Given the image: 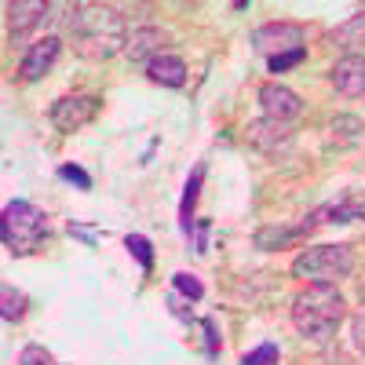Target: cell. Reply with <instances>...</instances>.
<instances>
[{
  "instance_id": "obj_1",
  "label": "cell",
  "mask_w": 365,
  "mask_h": 365,
  "mask_svg": "<svg viewBox=\"0 0 365 365\" xmlns=\"http://www.w3.org/2000/svg\"><path fill=\"white\" fill-rule=\"evenodd\" d=\"M66 34H70L77 55L91 58V63L128 48L125 19H120L117 8H106V4H77L66 19Z\"/></svg>"
},
{
  "instance_id": "obj_2",
  "label": "cell",
  "mask_w": 365,
  "mask_h": 365,
  "mask_svg": "<svg viewBox=\"0 0 365 365\" xmlns=\"http://www.w3.org/2000/svg\"><path fill=\"white\" fill-rule=\"evenodd\" d=\"M344 322V296L329 282H311L292 299V325L307 340H329Z\"/></svg>"
},
{
  "instance_id": "obj_3",
  "label": "cell",
  "mask_w": 365,
  "mask_h": 365,
  "mask_svg": "<svg viewBox=\"0 0 365 365\" xmlns=\"http://www.w3.org/2000/svg\"><path fill=\"white\" fill-rule=\"evenodd\" d=\"M354 270V252L351 245H314V249H303L292 259V278L303 282H340Z\"/></svg>"
},
{
  "instance_id": "obj_4",
  "label": "cell",
  "mask_w": 365,
  "mask_h": 365,
  "mask_svg": "<svg viewBox=\"0 0 365 365\" xmlns=\"http://www.w3.org/2000/svg\"><path fill=\"white\" fill-rule=\"evenodd\" d=\"M0 234H4V245L15 256L34 252L44 237V212L29 201H11L4 205V216H0Z\"/></svg>"
},
{
  "instance_id": "obj_5",
  "label": "cell",
  "mask_w": 365,
  "mask_h": 365,
  "mask_svg": "<svg viewBox=\"0 0 365 365\" xmlns=\"http://www.w3.org/2000/svg\"><path fill=\"white\" fill-rule=\"evenodd\" d=\"M99 110L103 103L96 96H66L51 106V125L58 132H81L84 125H91L99 117Z\"/></svg>"
},
{
  "instance_id": "obj_6",
  "label": "cell",
  "mask_w": 365,
  "mask_h": 365,
  "mask_svg": "<svg viewBox=\"0 0 365 365\" xmlns=\"http://www.w3.org/2000/svg\"><path fill=\"white\" fill-rule=\"evenodd\" d=\"M252 48L259 55H285V51H296V48H307L303 44V26L296 22H267L252 34Z\"/></svg>"
},
{
  "instance_id": "obj_7",
  "label": "cell",
  "mask_w": 365,
  "mask_h": 365,
  "mask_svg": "<svg viewBox=\"0 0 365 365\" xmlns=\"http://www.w3.org/2000/svg\"><path fill=\"white\" fill-rule=\"evenodd\" d=\"M245 139H249L252 150H259V154H278V150H285L292 143V128H289V120L259 117V120H249Z\"/></svg>"
},
{
  "instance_id": "obj_8",
  "label": "cell",
  "mask_w": 365,
  "mask_h": 365,
  "mask_svg": "<svg viewBox=\"0 0 365 365\" xmlns=\"http://www.w3.org/2000/svg\"><path fill=\"white\" fill-rule=\"evenodd\" d=\"M259 106H263V113L274 117V120H292V117L303 113V99L296 96L289 84H278V81H267V84L259 88Z\"/></svg>"
},
{
  "instance_id": "obj_9",
  "label": "cell",
  "mask_w": 365,
  "mask_h": 365,
  "mask_svg": "<svg viewBox=\"0 0 365 365\" xmlns=\"http://www.w3.org/2000/svg\"><path fill=\"white\" fill-rule=\"evenodd\" d=\"M58 55H63V41H58L55 34L51 37H41L34 48L26 51V58H22V66H19V73H22V81H41L55 63H58Z\"/></svg>"
},
{
  "instance_id": "obj_10",
  "label": "cell",
  "mask_w": 365,
  "mask_h": 365,
  "mask_svg": "<svg viewBox=\"0 0 365 365\" xmlns=\"http://www.w3.org/2000/svg\"><path fill=\"white\" fill-rule=\"evenodd\" d=\"M332 84H336V91L347 99L365 96V55H344L340 63L332 66Z\"/></svg>"
},
{
  "instance_id": "obj_11",
  "label": "cell",
  "mask_w": 365,
  "mask_h": 365,
  "mask_svg": "<svg viewBox=\"0 0 365 365\" xmlns=\"http://www.w3.org/2000/svg\"><path fill=\"white\" fill-rule=\"evenodd\" d=\"M48 4L44 0H19V4H11L8 8V15H11V41H22L34 26H41L44 19H48Z\"/></svg>"
},
{
  "instance_id": "obj_12",
  "label": "cell",
  "mask_w": 365,
  "mask_h": 365,
  "mask_svg": "<svg viewBox=\"0 0 365 365\" xmlns=\"http://www.w3.org/2000/svg\"><path fill=\"white\" fill-rule=\"evenodd\" d=\"M146 73L154 84H165V88H182L187 84V63L179 55H154L146 63Z\"/></svg>"
},
{
  "instance_id": "obj_13",
  "label": "cell",
  "mask_w": 365,
  "mask_h": 365,
  "mask_svg": "<svg viewBox=\"0 0 365 365\" xmlns=\"http://www.w3.org/2000/svg\"><path fill=\"white\" fill-rule=\"evenodd\" d=\"M158 44H161V29L158 26L132 29V37H128V58H132V63H139V58H146V55L154 58Z\"/></svg>"
},
{
  "instance_id": "obj_14",
  "label": "cell",
  "mask_w": 365,
  "mask_h": 365,
  "mask_svg": "<svg viewBox=\"0 0 365 365\" xmlns=\"http://www.w3.org/2000/svg\"><path fill=\"white\" fill-rule=\"evenodd\" d=\"M332 44H336V48H358V44H365V11L354 15L347 26H340L336 34H332Z\"/></svg>"
},
{
  "instance_id": "obj_15",
  "label": "cell",
  "mask_w": 365,
  "mask_h": 365,
  "mask_svg": "<svg viewBox=\"0 0 365 365\" xmlns=\"http://www.w3.org/2000/svg\"><path fill=\"white\" fill-rule=\"evenodd\" d=\"M201 179H205V165H197L194 168V175H190V182H187V194H182V205H179V216H182V230L190 234V212H194V201H197V190H201Z\"/></svg>"
},
{
  "instance_id": "obj_16",
  "label": "cell",
  "mask_w": 365,
  "mask_h": 365,
  "mask_svg": "<svg viewBox=\"0 0 365 365\" xmlns=\"http://www.w3.org/2000/svg\"><path fill=\"white\" fill-rule=\"evenodd\" d=\"M329 132H332V139H336L340 146H351V143H358V135H361V120L344 113V117H336V120L329 125Z\"/></svg>"
},
{
  "instance_id": "obj_17",
  "label": "cell",
  "mask_w": 365,
  "mask_h": 365,
  "mask_svg": "<svg viewBox=\"0 0 365 365\" xmlns=\"http://www.w3.org/2000/svg\"><path fill=\"white\" fill-rule=\"evenodd\" d=\"M0 299H4V307H0L4 322H22V314H26V296H22L19 289L4 285V289H0Z\"/></svg>"
},
{
  "instance_id": "obj_18",
  "label": "cell",
  "mask_w": 365,
  "mask_h": 365,
  "mask_svg": "<svg viewBox=\"0 0 365 365\" xmlns=\"http://www.w3.org/2000/svg\"><path fill=\"white\" fill-rule=\"evenodd\" d=\"M125 249L143 263V270H150V267H154V252H150V241L143 237V234H128L125 237Z\"/></svg>"
},
{
  "instance_id": "obj_19",
  "label": "cell",
  "mask_w": 365,
  "mask_h": 365,
  "mask_svg": "<svg viewBox=\"0 0 365 365\" xmlns=\"http://www.w3.org/2000/svg\"><path fill=\"white\" fill-rule=\"evenodd\" d=\"M172 285L182 292V296H190V299H201L205 296V289H201V282L194 278V274H187V270H179V274H172Z\"/></svg>"
},
{
  "instance_id": "obj_20",
  "label": "cell",
  "mask_w": 365,
  "mask_h": 365,
  "mask_svg": "<svg viewBox=\"0 0 365 365\" xmlns=\"http://www.w3.org/2000/svg\"><path fill=\"white\" fill-rule=\"evenodd\" d=\"M303 58H307V48H296V51H285V55H274V58H270V73H285V70L299 66Z\"/></svg>"
},
{
  "instance_id": "obj_21",
  "label": "cell",
  "mask_w": 365,
  "mask_h": 365,
  "mask_svg": "<svg viewBox=\"0 0 365 365\" xmlns=\"http://www.w3.org/2000/svg\"><path fill=\"white\" fill-rule=\"evenodd\" d=\"M241 365H278V347H274V344H263V347H256L252 354L241 358Z\"/></svg>"
},
{
  "instance_id": "obj_22",
  "label": "cell",
  "mask_w": 365,
  "mask_h": 365,
  "mask_svg": "<svg viewBox=\"0 0 365 365\" xmlns=\"http://www.w3.org/2000/svg\"><path fill=\"white\" fill-rule=\"evenodd\" d=\"M19 365H55V358H51V354H48L41 344H29V347H22Z\"/></svg>"
},
{
  "instance_id": "obj_23",
  "label": "cell",
  "mask_w": 365,
  "mask_h": 365,
  "mask_svg": "<svg viewBox=\"0 0 365 365\" xmlns=\"http://www.w3.org/2000/svg\"><path fill=\"white\" fill-rule=\"evenodd\" d=\"M58 175L70 179V182H77L81 190H91V175H88L84 168H77V165H63V168H58Z\"/></svg>"
},
{
  "instance_id": "obj_24",
  "label": "cell",
  "mask_w": 365,
  "mask_h": 365,
  "mask_svg": "<svg viewBox=\"0 0 365 365\" xmlns=\"http://www.w3.org/2000/svg\"><path fill=\"white\" fill-rule=\"evenodd\" d=\"M351 336H354V347L365 354V303H361V311H358L354 322H351Z\"/></svg>"
},
{
  "instance_id": "obj_25",
  "label": "cell",
  "mask_w": 365,
  "mask_h": 365,
  "mask_svg": "<svg viewBox=\"0 0 365 365\" xmlns=\"http://www.w3.org/2000/svg\"><path fill=\"white\" fill-rule=\"evenodd\" d=\"M201 329H205V336H208V354H216V351H220V336H216V322H212V318H205V322H201Z\"/></svg>"
}]
</instances>
